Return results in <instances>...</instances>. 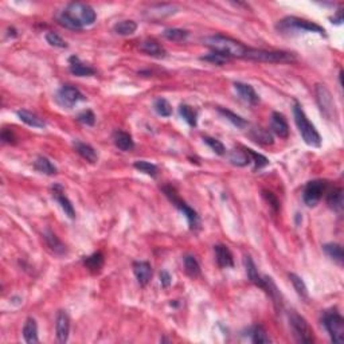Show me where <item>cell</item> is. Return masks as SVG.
I'll use <instances>...</instances> for the list:
<instances>
[{"mask_svg":"<svg viewBox=\"0 0 344 344\" xmlns=\"http://www.w3.org/2000/svg\"><path fill=\"white\" fill-rule=\"evenodd\" d=\"M203 45L211 49L215 53L224 54L229 58H245V54L248 51V47L245 45H242L241 42L229 38L225 35H211L206 36L202 39Z\"/></svg>","mask_w":344,"mask_h":344,"instance_id":"cell-1","label":"cell"},{"mask_svg":"<svg viewBox=\"0 0 344 344\" xmlns=\"http://www.w3.org/2000/svg\"><path fill=\"white\" fill-rule=\"evenodd\" d=\"M293 116H295V123L297 125L298 132L301 135L302 140L305 144H308L311 147L319 148L321 146V136L315 128V125L308 120L307 114L304 113L301 105L296 101L295 107H293Z\"/></svg>","mask_w":344,"mask_h":344,"instance_id":"cell-2","label":"cell"},{"mask_svg":"<svg viewBox=\"0 0 344 344\" xmlns=\"http://www.w3.org/2000/svg\"><path fill=\"white\" fill-rule=\"evenodd\" d=\"M163 192L166 194V196L170 199L171 202H172V205H174L177 210H180L181 213H183V215L187 218L190 229H191V230H198L199 227H200V219H199V215L195 210L191 209L185 200H181V199L177 196L176 190H175L172 186H164Z\"/></svg>","mask_w":344,"mask_h":344,"instance_id":"cell-3","label":"cell"},{"mask_svg":"<svg viewBox=\"0 0 344 344\" xmlns=\"http://www.w3.org/2000/svg\"><path fill=\"white\" fill-rule=\"evenodd\" d=\"M246 59L258 60V62H270V64H278V62H293L296 60L295 55L287 51H268V50L250 49L245 54Z\"/></svg>","mask_w":344,"mask_h":344,"instance_id":"cell-4","label":"cell"},{"mask_svg":"<svg viewBox=\"0 0 344 344\" xmlns=\"http://www.w3.org/2000/svg\"><path fill=\"white\" fill-rule=\"evenodd\" d=\"M323 324L327 332L330 334L334 343H343L344 340V319L336 309L328 311L323 316Z\"/></svg>","mask_w":344,"mask_h":344,"instance_id":"cell-5","label":"cell"},{"mask_svg":"<svg viewBox=\"0 0 344 344\" xmlns=\"http://www.w3.org/2000/svg\"><path fill=\"white\" fill-rule=\"evenodd\" d=\"M289 326L297 343H313V331L302 316L292 312L289 315Z\"/></svg>","mask_w":344,"mask_h":344,"instance_id":"cell-6","label":"cell"},{"mask_svg":"<svg viewBox=\"0 0 344 344\" xmlns=\"http://www.w3.org/2000/svg\"><path fill=\"white\" fill-rule=\"evenodd\" d=\"M65 11L74 19L77 23L85 27V26H92L97 19L96 11L93 10L89 4L85 3H70Z\"/></svg>","mask_w":344,"mask_h":344,"instance_id":"cell-7","label":"cell"},{"mask_svg":"<svg viewBox=\"0 0 344 344\" xmlns=\"http://www.w3.org/2000/svg\"><path fill=\"white\" fill-rule=\"evenodd\" d=\"M316 101L324 117L328 120H334L336 117V105H335L334 97L326 85H321V84L316 85Z\"/></svg>","mask_w":344,"mask_h":344,"instance_id":"cell-8","label":"cell"},{"mask_svg":"<svg viewBox=\"0 0 344 344\" xmlns=\"http://www.w3.org/2000/svg\"><path fill=\"white\" fill-rule=\"evenodd\" d=\"M327 187H328V183L326 180H321V179L307 183L304 192H302V199H304L305 205L308 207H315L320 202Z\"/></svg>","mask_w":344,"mask_h":344,"instance_id":"cell-9","label":"cell"},{"mask_svg":"<svg viewBox=\"0 0 344 344\" xmlns=\"http://www.w3.org/2000/svg\"><path fill=\"white\" fill-rule=\"evenodd\" d=\"M278 26H280L281 30L296 29L308 32H317L320 35H326V30H324L321 26L316 25L315 22L304 21V19H298L295 18V16H288V18L282 19Z\"/></svg>","mask_w":344,"mask_h":344,"instance_id":"cell-10","label":"cell"},{"mask_svg":"<svg viewBox=\"0 0 344 344\" xmlns=\"http://www.w3.org/2000/svg\"><path fill=\"white\" fill-rule=\"evenodd\" d=\"M82 99H85L84 94L75 86L71 85L62 86L57 92V96H55V101L59 104L60 107L68 108V109L74 107L75 104L82 101Z\"/></svg>","mask_w":344,"mask_h":344,"instance_id":"cell-11","label":"cell"},{"mask_svg":"<svg viewBox=\"0 0 344 344\" xmlns=\"http://www.w3.org/2000/svg\"><path fill=\"white\" fill-rule=\"evenodd\" d=\"M55 332H57V340L59 343H66L69 340V332H70V317L66 311H59L55 321Z\"/></svg>","mask_w":344,"mask_h":344,"instance_id":"cell-12","label":"cell"},{"mask_svg":"<svg viewBox=\"0 0 344 344\" xmlns=\"http://www.w3.org/2000/svg\"><path fill=\"white\" fill-rule=\"evenodd\" d=\"M53 196L54 199L57 200L58 203H59L60 209L64 210L65 215H68L70 219H74L75 218V210L74 207H73V205H71V202L69 200V198L66 195H65L64 192V187L60 185H55L53 187Z\"/></svg>","mask_w":344,"mask_h":344,"instance_id":"cell-13","label":"cell"},{"mask_svg":"<svg viewBox=\"0 0 344 344\" xmlns=\"http://www.w3.org/2000/svg\"><path fill=\"white\" fill-rule=\"evenodd\" d=\"M270 129L274 135L281 138H287L289 136V127L285 120V117L278 112H273L270 117Z\"/></svg>","mask_w":344,"mask_h":344,"instance_id":"cell-14","label":"cell"},{"mask_svg":"<svg viewBox=\"0 0 344 344\" xmlns=\"http://www.w3.org/2000/svg\"><path fill=\"white\" fill-rule=\"evenodd\" d=\"M133 273H135L137 282L141 287H146L152 277V266L147 261H136L133 262Z\"/></svg>","mask_w":344,"mask_h":344,"instance_id":"cell-15","label":"cell"},{"mask_svg":"<svg viewBox=\"0 0 344 344\" xmlns=\"http://www.w3.org/2000/svg\"><path fill=\"white\" fill-rule=\"evenodd\" d=\"M235 92L238 93V96L241 97L244 101H246L250 105H257L259 103V97L256 93L254 88L248 84H242V82H235L234 84Z\"/></svg>","mask_w":344,"mask_h":344,"instance_id":"cell-16","label":"cell"},{"mask_svg":"<svg viewBox=\"0 0 344 344\" xmlns=\"http://www.w3.org/2000/svg\"><path fill=\"white\" fill-rule=\"evenodd\" d=\"M69 65H70L69 66L70 73L77 77H90V75L96 74V70L92 66L84 64L78 57H71L69 59Z\"/></svg>","mask_w":344,"mask_h":344,"instance_id":"cell-17","label":"cell"},{"mask_svg":"<svg viewBox=\"0 0 344 344\" xmlns=\"http://www.w3.org/2000/svg\"><path fill=\"white\" fill-rule=\"evenodd\" d=\"M138 49H140V51H143V53H146L147 55H151V57L155 58H164L166 57V54H167L166 49H164L159 42H156V41L153 39L143 41V42L140 43Z\"/></svg>","mask_w":344,"mask_h":344,"instance_id":"cell-18","label":"cell"},{"mask_svg":"<svg viewBox=\"0 0 344 344\" xmlns=\"http://www.w3.org/2000/svg\"><path fill=\"white\" fill-rule=\"evenodd\" d=\"M214 252H215L216 264H218L219 268H233L234 266V258H233L230 249L227 248V246H214Z\"/></svg>","mask_w":344,"mask_h":344,"instance_id":"cell-19","label":"cell"},{"mask_svg":"<svg viewBox=\"0 0 344 344\" xmlns=\"http://www.w3.org/2000/svg\"><path fill=\"white\" fill-rule=\"evenodd\" d=\"M74 149L75 152L78 153L79 156L82 157V159H85L86 161H89V163H97L98 161V155H97L96 149L93 148L92 146H89V144H86V143H82V141H74Z\"/></svg>","mask_w":344,"mask_h":344,"instance_id":"cell-20","label":"cell"},{"mask_svg":"<svg viewBox=\"0 0 344 344\" xmlns=\"http://www.w3.org/2000/svg\"><path fill=\"white\" fill-rule=\"evenodd\" d=\"M175 12H176V7L172 4H155L149 10H147L146 15L149 19H160L164 16H170Z\"/></svg>","mask_w":344,"mask_h":344,"instance_id":"cell-21","label":"cell"},{"mask_svg":"<svg viewBox=\"0 0 344 344\" xmlns=\"http://www.w3.org/2000/svg\"><path fill=\"white\" fill-rule=\"evenodd\" d=\"M249 136L252 137L253 141H256L257 144H261V146H272L273 144V136L268 129L254 127V128L250 129Z\"/></svg>","mask_w":344,"mask_h":344,"instance_id":"cell-22","label":"cell"},{"mask_svg":"<svg viewBox=\"0 0 344 344\" xmlns=\"http://www.w3.org/2000/svg\"><path fill=\"white\" fill-rule=\"evenodd\" d=\"M113 143L114 146L117 147L118 149H121V151H131V149H133V147H135V141H133V138H132V136L129 135V133H127V132H123V131H116L113 133Z\"/></svg>","mask_w":344,"mask_h":344,"instance_id":"cell-23","label":"cell"},{"mask_svg":"<svg viewBox=\"0 0 344 344\" xmlns=\"http://www.w3.org/2000/svg\"><path fill=\"white\" fill-rule=\"evenodd\" d=\"M23 337H25L26 343L34 344L38 343V324H36L35 319L29 317L26 320L25 326H23Z\"/></svg>","mask_w":344,"mask_h":344,"instance_id":"cell-24","label":"cell"},{"mask_svg":"<svg viewBox=\"0 0 344 344\" xmlns=\"http://www.w3.org/2000/svg\"><path fill=\"white\" fill-rule=\"evenodd\" d=\"M43 238H45L47 246H49L55 254H65V253H66V246L62 244V241H60L59 238L54 234L50 229H47V230L43 233Z\"/></svg>","mask_w":344,"mask_h":344,"instance_id":"cell-25","label":"cell"},{"mask_svg":"<svg viewBox=\"0 0 344 344\" xmlns=\"http://www.w3.org/2000/svg\"><path fill=\"white\" fill-rule=\"evenodd\" d=\"M327 203L331 209L336 211V213H341L344 205V198H343V190L340 187L334 188L332 191L328 192L327 195Z\"/></svg>","mask_w":344,"mask_h":344,"instance_id":"cell-26","label":"cell"},{"mask_svg":"<svg viewBox=\"0 0 344 344\" xmlns=\"http://www.w3.org/2000/svg\"><path fill=\"white\" fill-rule=\"evenodd\" d=\"M16 114H18L19 120L23 121L25 124L32 127V128H45V127H46V124H45V121H43L42 118L38 117L36 114L29 112V110L26 109L18 110Z\"/></svg>","mask_w":344,"mask_h":344,"instance_id":"cell-27","label":"cell"},{"mask_svg":"<svg viewBox=\"0 0 344 344\" xmlns=\"http://www.w3.org/2000/svg\"><path fill=\"white\" fill-rule=\"evenodd\" d=\"M244 262H245L246 274H248L249 280L252 281L254 285H257V287L262 288L264 277H261L258 274V270H257V268H256V264L253 262L252 257L246 256L245 259H244Z\"/></svg>","mask_w":344,"mask_h":344,"instance_id":"cell-28","label":"cell"},{"mask_svg":"<svg viewBox=\"0 0 344 344\" xmlns=\"http://www.w3.org/2000/svg\"><path fill=\"white\" fill-rule=\"evenodd\" d=\"M104 262H105L104 254L99 252L94 253V254L86 257V258L84 259V264H85L86 268H88L92 273H99L101 269H103Z\"/></svg>","mask_w":344,"mask_h":344,"instance_id":"cell-29","label":"cell"},{"mask_svg":"<svg viewBox=\"0 0 344 344\" xmlns=\"http://www.w3.org/2000/svg\"><path fill=\"white\" fill-rule=\"evenodd\" d=\"M136 30H137V23L135 21H121L118 23H116L113 27V31L117 34V35H123V36H128L132 35V34H135Z\"/></svg>","mask_w":344,"mask_h":344,"instance_id":"cell-30","label":"cell"},{"mask_svg":"<svg viewBox=\"0 0 344 344\" xmlns=\"http://www.w3.org/2000/svg\"><path fill=\"white\" fill-rule=\"evenodd\" d=\"M229 160H230L231 164H234V166H238V167H244V166H248L250 163V157L246 153L245 148L244 151H239V149H233L229 152L227 155Z\"/></svg>","mask_w":344,"mask_h":344,"instance_id":"cell-31","label":"cell"},{"mask_svg":"<svg viewBox=\"0 0 344 344\" xmlns=\"http://www.w3.org/2000/svg\"><path fill=\"white\" fill-rule=\"evenodd\" d=\"M55 19H57L58 25H60L62 27H65V29H69V30H81L82 29V26L79 25V23H77L74 19L71 18L70 15H69L65 10L59 11V12L55 15Z\"/></svg>","mask_w":344,"mask_h":344,"instance_id":"cell-32","label":"cell"},{"mask_svg":"<svg viewBox=\"0 0 344 344\" xmlns=\"http://www.w3.org/2000/svg\"><path fill=\"white\" fill-rule=\"evenodd\" d=\"M183 262H185V270L186 273L188 274L192 278H196V277L200 276V265L196 261V258L191 254H186L185 258H183Z\"/></svg>","mask_w":344,"mask_h":344,"instance_id":"cell-33","label":"cell"},{"mask_svg":"<svg viewBox=\"0 0 344 344\" xmlns=\"http://www.w3.org/2000/svg\"><path fill=\"white\" fill-rule=\"evenodd\" d=\"M323 250L326 252V254L330 258H332L334 261H336L337 264H343V259H344V254H343V248H341L339 244H326V245H323Z\"/></svg>","mask_w":344,"mask_h":344,"instance_id":"cell-34","label":"cell"},{"mask_svg":"<svg viewBox=\"0 0 344 344\" xmlns=\"http://www.w3.org/2000/svg\"><path fill=\"white\" fill-rule=\"evenodd\" d=\"M34 168L38 172L45 175H55L57 174V167L50 161L47 157H38L34 163Z\"/></svg>","mask_w":344,"mask_h":344,"instance_id":"cell-35","label":"cell"},{"mask_svg":"<svg viewBox=\"0 0 344 344\" xmlns=\"http://www.w3.org/2000/svg\"><path fill=\"white\" fill-rule=\"evenodd\" d=\"M179 114L190 127H196V124H198V114L190 105H180L179 107Z\"/></svg>","mask_w":344,"mask_h":344,"instance_id":"cell-36","label":"cell"},{"mask_svg":"<svg viewBox=\"0 0 344 344\" xmlns=\"http://www.w3.org/2000/svg\"><path fill=\"white\" fill-rule=\"evenodd\" d=\"M218 112H219L224 117H226V120H229L233 125H235L237 128H245L246 125H248V123H246L244 118L241 117V116H238V114L233 113L231 110H227V109H224V108H218Z\"/></svg>","mask_w":344,"mask_h":344,"instance_id":"cell-37","label":"cell"},{"mask_svg":"<svg viewBox=\"0 0 344 344\" xmlns=\"http://www.w3.org/2000/svg\"><path fill=\"white\" fill-rule=\"evenodd\" d=\"M289 280L293 284V288H295V291L297 292L298 296H301L304 298H308V288L305 285V282L302 281L301 277H298L297 274L291 273L289 274Z\"/></svg>","mask_w":344,"mask_h":344,"instance_id":"cell-38","label":"cell"},{"mask_svg":"<svg viewBox=\"0 0 344 344\" xmlns=\"http://www.w3.org/2000/svg\"><path fill=\"white\" fill-rule=\"evenodd\" d=\"M250 334H252V341L253 343H256V344H268V343H270V337L268 336V334H266V331H265V328H264V327H261V326H256V327H253V330H252V332H250Z\"/></svg>","mask_w":344,"mask_h":344,"instance_id":"cell-39","label":"cell"},{"mask_svg":"<svg viewBox=\"0 0 344 344\" xmlns=\"http://www.w3.org/2000/svg\"><path fill=\"white\" fill-rule=\"evenodd\" d=\"M153 108L156 110V113L161 116V117H170L171 114H172V107H171V104L166 98H157L153 103Z\"/></svg>","mask_w":344,"mask_h":344,"instance_id":"cell-40","label":"cell"},{"mask_svg":"<svg viewBox=\"0 0 344 344\" xmlns=\"http://www.w3.org/2000/svg\"><path fill=\"white\" fill-rule=\"evenodd\" d=\"M133 167H135L136 170L140 171V172H143V174L148 175V176L156 177L157 175L156 166L152 163H149V161H146V160H138V161H135Z\"/></svg>","mask_w":344,"mask_h":344,"instance_id":"cell-41","label":"cell"},{"mask_svg":"<svg viewBox=\"0 0 344 344\" xmlns=\"http://www.w3.org/2000/svg\"><path fill=\"white\" fill-rule=\"evenodd\" d=\"M245 151L249 155V157H250V161L254 163V170H261V168L266 167V166L269 164V160L266 159L264 155H261V153L254 152V151L250 148H245Z\"/></svg>","mask_w":344,"mask_h":344,"instance_id":"cell-42","label":"cell"},{"mask_svg":"<svg viewBox=\"0 0 344 344\" xmlns=\"http://www.w3.org/2000/svg\"><path fill=\"white\" fill-rule=\"evenodd\" d=\"M163 35L164 38H167L168 41H172V42H181L188 36V31L180 29H167L164 30Z\"/></svg>","mask_w":344,"mask_h":344,"instance_id":"cell-43","label":"cell"},{"mask_svg":"<svg viewBox=\"0 0 344 344\" xmlns=\"http://www.w3.org/2000/svg\"><path fill=\"white\" fill-rule=\"evenodd\" d=\"M200 59L206 60V62H210V64H213V65H216V66H224V65H226L227 62L230 60V58L224 55V54L211 51V53L205 55V57H200Z\"/></svg>","mask_w":344,"mask_h":344,"instance_id":"cell-44","label":"cell"},{"mask_svg":"<svg viewBox=\"0 0 344 344\" xmlns=\"http://www.w3.org/2000/svg\"><path fill=\"white\" fill-rule=\"evenodd\" d=\"M46 41L50 46H53V47H58V49H66V47H68V43L65 42L64 38L58 35L57 32H53V31L47 32Z\"/></svg>","mask_w":344,"mask_h":344,"instance_id":"cell-45","label":"cell"},{"mask_svg":"<svg viewBox=\"0 0 344 344\" xmlns=\"http://www.w3.org/2000/svg\"><path fill=\"white\" fill-rule=\"evenodd\" d=\"M203 140H205V143H206L210 148L213 149L216 155H219V156L225 155V152H226V148H225V146L219 141V140H216V138H213V137H205Z\"/></svg>","mask_w":344,"mask_h":344,"instance_id":"cell-46","label":"cell"},{"mask_svg":"<svg viewBox=\"0 0 344 344\" xmlns=\"http://www.w3.org/2000/svg\"><path fill=\"white\" fill-rule=\"evenodd\" d=\"M77 120L79 121V123H82V124L85 125H94V123H96V116H94V113H93L92 110H85V112H82V113L78 114V117H77Z\"/></svg>","mask_w":344,"mask_h":344,"instance_id":"cell-47","label":"cell"},{"mask_svg":"<svg viewBox=\"0 0 344 344\" xmlns=\"http://www.w3.org/2000/svg\"><path fill=\"white\" fill-rule=\"evenodd\" d=\"M264 198L269 202V205L274 209V211H278V209H280V202L277 200L276 196L272 194V192L269 191H264Z\"/></svg>","mask_w":344,"mask_h":344,"instance_id":"cell-48","label":"cell"},{"mask_svg":"<svg viewBox=\"0 0 344 344\" xmlns=\"http://www.w3.org/2000/svg\"><path fill=\"white\" fill-rule=\"evenodd\" d=\"M2 141L6 143V144H15V140H16V137H15V135L12 133L11 131H8V129H3L2 131Z\"/></svg>","mask_w":344,"mask_h":344,"instance_id":"cell-49","label":"cell"},{"mask_svg":"<svg viewBox=\"0 0 344 344\" xmlns=\"http://www.w3.org/2000/svg\"><path fill=\"white\" fill-rule=\"evenodd\" d=\"M171 276L168 273L167 270H163L161 273H160V282H161V287L163 288H168L171 285Z\"/></svg>","mask_w":344,"mask_h":344,"instance_id":"cell-50","label":"cell"},{"mask_svg":"<svg viewBox=\"0 0 344 344\" xmlns=\"http://www.w3.org/2000/svg\"><path fill=\"white\" fill-rule=\"evenodd\" d=\"M332 21V23H336V25H340L341 22H343V11L339 10L337 11L336 16H334V18L331 19Z\"/></svg>","mask_w":344,"mask_h":344,"instance_id":"cell-51","label":"cell"}]
</instances>
